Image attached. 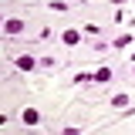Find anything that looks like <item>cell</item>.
Returning <instances> with one entry per match:
<instances>
[{
  "mask_svg": "<svg viewBox=\"0 0 135 135\" xmlns=\"http://www.w3.org/2000/svg\"><path fill=\"white\" fill-rule=\"evenodd\" d=\"M24 122H27V125H37V112L27 108V112H24Z\"/></svg>",
  "mask_w": 135,
  "mask_h": 135,
  "instance_id": "obj_1",
  "label": "cell"
},
{
  "mask_svg": "<svg viewBox=\"0 0 135 135\" xmlns=\"http://www.w3.org/2000/svg\"><path fill=\"white\" fill-rule=\"evenodd\" d=\"M17 68H24V71H31V68H34V61H31V57H20V61H17Z\"/></svg>",
  "mask_w": 135,
  "mask_h": 135,
  "instance_id": "obj_3",
  "label": "cell"
},
{
  "mask_svg": "<svg viewBox=\"0 0 135 135\" xmlns=\"http://www.w3.org/2000/svg\"><path fill=\"white\" fill-rule=\"evenodd\" d=\"M64 44H78V31H64Z\"/></svg>",
  "mask_w": 135,
  "mask_h": 135,
  "instance_id": "obj_2",
  "label": "cell"
}]
</instances>
